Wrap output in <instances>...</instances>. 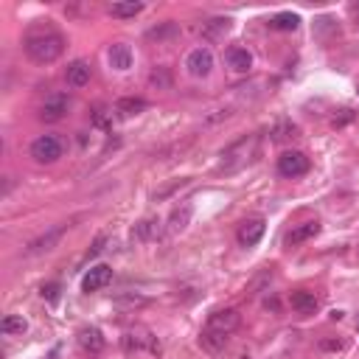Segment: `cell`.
<instances>
[{
    "label": "cell",
    "instance_id": "cell-1",
    "mask_svg": "<svg viewBox=\"0 0 359 359\" xmlns=\"http://www.w3.org/2000/svg\"><path fill=\"white\" fill-rule=\"evenodd\" d=\"M26 54L37 65H51L62 57L65 51V39L57 31H42V34H28L26 37Z\"/></svg>",
    "mask_w": 359,
    "mask_h": 359
},
{
    "label": "cell",
    "instance_id": "cell-2",
    "mask_svg": "<svg viewBox=\"0 0 359 359\" xmlns=\"http://www.w3.org/2000/svg\"><path fill=\"white\" fill-rule=\"evenodd\" d=\"M255 146H258V138H255V135H244V138H239L236 144H231L228 149L222 152V163H219V168H222L224 174H233V171L244 168V166L253 160Z\"/></svg>",
    "mask_w": 359,
    "mask_h": 359
},
{
    "label": "cell",
    "instance_id": "cell-3",
    "mask_svg": "<svg viewBox=\"0 0 359 359\" xmlns=\"http://www.w3.org/2000/svg\"><path fill=\"white\" fill-rule=\"evenodd\" d=\"M65 155V141L59 135H39L31 141V157L39 166H51Z\"/></svg>",
    "mask_w": 359,
    "mask_h": 359
},
{
    "label": "cell",
    "instance_id": "cell-4",
    "mask_svg": "<svg viewBox=\"0 0 359 359\" xmlns=\"http://www.w3.org/2000/svg\"><path fill=\"white\" fill-rule=\"evenodd\" d=\"M68 233V224H54V228H48L45 233H39L37 239H31L26 247H23V255L26 258H34V255H45V253H51Z\"/></svg>",
    "mask_w": 359,
    "mask_h": 359
},
{
    "label": "cell",
    "instance_id": "cell-5",
    "mask_svg": "<svg viewBox=\"0 0 359 359\" xmlns=\"http://www.w3.org/2000/svg\"><path fill=\"white\" fill-rule=\"evenodd\" d=\"M124 351L132 353V351H149V353H160V342L157 337L149 331V329H132L124 334Z\"/></svg>",
    "mask_w": 359,
    "mask_h": 359
},
{
    "label": "cell",
    "instance_id": "cell-6",
    "mask_svg": "<svg viewBox=\"0 0 359 359\" xmlns=\"http://www.w3.org/2000/svg\"><path fill=\"white\" fill-rule=\"evenodd\" d=\"M68 110H70V96L68 93H51L39 107V118L48 121V124H57L68 115Z\"/></svg>",
    "mask_w": 359,
    "mask_h": 359
},
{
    "label": "cell",
    "instance_id": "cell-7",
    "mask_svg": "<svg viewBox=\"0 0 359 359\" xmlns=\"http://www.w3.org/2000/svg\"><path fill=\"white\" fill-rule=\"evenodd\" d=\"M306 171H309V157H306L303 152L289 149V152H284V155L278 157V174H281V177L295 180V177H303Z\"/></svg>",
    "mask_w": 359,
    "mask_h": 359
},
{
    "label": "cell",
    "instance_id": "cell-8",
    "mask_svg": "<svg viewBox=\"0 0 359 359\" xmlns=\"http://www.w3.org/2000/svg\"><path fill=\"white\" fill-rule=\"evenodd\" d=\"M242 326V314L236 311V309H219V311H213L211 318H208V329H213V331H219V334H233L236 329Z\"/></svg>",
    "mask_w": 359,
    "mask_h": 359
},
{
    "label": "cell",
    "instance_id": "cell-9",
    "mask_svg": "<svg viewBox=\"0 0 359 359\" xmlns=\"http://www.w3.org/2000/svg\"><path fill=\"white\" fill-rule=\"evenodd\" d=\"M186 70L191 76H197V79H205L213 70V54H211V48H194L186 57Z\"/></svg>",
    "mask_w": 359,
    "mask_h": 359
},
{
    "label": "cell",
    "instance_id": "cell-10",
    "mask_svg": "<svg viewBox=\"0 0 359 359\" xmlns=\"http://www.w3.org/2000/svg\"><path fill=\"white\" fill-rule=\"evenodd\" d=\"M110 281H113V269H110L107 264H99V266H90V269H87V275L81 278V289H84V292H99V289H104Z\"/></svg>",
    "mask_w": 359,
    "mask_h": 359
},
{
    "label": "cell",
    "instance_id": "cell-11",
    "mask_svg": "<svg viewBox=\"0 0 359 359\" xmlns=\"http://www.w3.org/2000/svg\"><path fill=\"white\" fill-rule=\"evenodd\" d=\"M264 231H266V222L264 219H247V222H242L236 239H239L242 247H255L264 239Z\"/></svg>",
    "mask_w": 359,
    "mask_h": 359
},
{
    "label": "cell",
    "instance_id": "cell-12",
    "mask_svg": "<svg viewBox=\"0 0 359 359\" xmlns=\"http://www.w3.org/2000/svg\"><path fill=\"white\" fill-rule=\"evenodd\" d=\"M90 79H93V65H90L87 59H73L70 65H68V70H65V81L70 84V87H84V84H90Z\"/></svg>",
    "mask_w": 359,
    "mask_h": 359
},
{
    "label": "cell",
    "instance_id": "cell-13",
    "mask_svg": "<svg viewBox=\"0 0 359 359\" xmlns=\"http://www.w3.org/2000/svg\"><path fill=\"white\" fill-rule=\"evenodd\" d=\"M318 233H320V222H318V219H311V222H303V224H298V228H292V231L284 236V242H287L289 247H298V244L314 239Z\"/></svg>",
    "mask_w": 359,
    "mask_h": 359
},
{
    "label": "cell",
    "instance_id": "cell-14",
    "mask_svg": "<svg viewBox=\"0 0 359 359\" xmlns=\"http://www.w3.org/2000/svg\"><path fill=\"white\" fill-rule=\"evenodd\" d=\"M146 107H149V101H146V99H138V96H124V99H118V101H115L113 113H115L118 118H135V115L146 113Z\"/></svg>",
    "mask_w": 359,
    "mask_h": 359
},
{
    "label": "cell",
    "instance_id": "cell-15",
    "mask_svg": "<svg viewBox=\"0 0 359 359\" xmlns=\"http://www.w3.org/2000/svg\"><path fill=\"white\" fill-rule=\"evenodd\" d=\"M289 303H292V309H295L298 314H306V318L320 309V300H318V295H314V292H306V289H298V292H292Z\"/></svg>",
    "mask_w": 359,
    "mask_h": 359
},
{
    "label": "cell",
    "instance_id": "cell-16",
    "mask_svg": "<svg viewBox=\"0 0 359 359\" xmlns=\"http://www.w3.org/2000/svg\"><path fill=\"white\" fill-rule=\"evenodd\" d=\"M224 59H228V68H231V70H236V73H247V70L253 68V54H250L247 48H239V45L228 48Z\"/></svg>",
    "mask_w": 359,
    "mask_h": 359
},
{
    "label": "cell",
    "instance_id": "cell-17",
    "mask_svg": "<svg viewBox=\"0 0 359 359\" xmlns=\"http://www.w3.org/2000/svg\"><path fill=\"white\" fill-rule=\"evenodd\" d=\"M107 59H110V65H113L115 70L124 73V70L132 68V48H129V45H124V42H115V45H110Z\"/></svg>",
    "mask_w": 359,
    "mask_h": 359
},
{
    "label": "cell",
    "instance_id": "cell-18",
    "mask_svg": "<svg viewBox=\"0 0 359 359\" xmlns=\"http://www.w3.org/2000/svg\"><path fill=\"white\" fill-rule=\"evenodd\" d=\"M79 345H81V351H87V353H99V351L104 348V334H101L96 326H84V329L79 331Z\"/></svg>",
    "mask_w": 359,
    "mask_h": 359
},
{
    "label": "cell",
    "instance_id": "cell-19",
    "mask_svg": "<svg viewBox=\"0 0 359 359\" xmlns=\"http://www.w3.org/2000/svg\"><path fill=\"white\" fill-rule=\"evenodd\" d=\"M200 345L208 351V353H222L224 348H228V334H219V331H213V329H202L200 331Z\"/></svg>",
    "mask_w": 359,
    "mask_h": 359
},
{
    "label": "cell",
    "instance_id": "cell-20",
    "mask_svg": "<svg viewBox=\"0 0 359 359\" xmlns=\"http://www.w3.org/2000/svg\"><path fill=\"white\" fill-rule=\"evenodd\" d=\"M236 110H239V104H233V101H228V104H219V107L208 110V115L202 118V124H205V126H216V124H222V121L233 118V115H236Z\"/></svg>",
    "mask_w": 359,
    "mask_h": 359
},
{
    "label": "cell",
    "instance_id": "cell-21",
    "mask_svg": "<svg viewBox=\"0 0 359 359\" xmlns=\"http://www.w3.org/2000/svg\"><path fill=\"white\" fill-rule=\"evenodd\" d=\"M191 216H194V208H191V205H180V208H174L171 216H168V228H171L174 233L186 231L188 222H191Z\"/></svg>",
    "mask_w": 359,
    "mask_h": 359
},
{
    "label": "cell",
    "instance_id": "cell-22",
    "mask_svg": "<svg viewBox=\"0 0 359 359\" xmlns=\"http://www.w3.org/2000/svg\"><path fill=\"white\" fill-rule=\"evenodd\" d=\"M155 236H160V222L157 219H144L132 228V239H138V242H146V239H155Z\"/></svg>",
    "mask_w": 359,
    "mask_h": 359
},
{
    "label": "cell",
    "instance_id": "cell-23",
    "mask_svg": "<svg viewBox=\"0 0 359 359\" xmlns=\"http://www.w3.org/2000/svg\"><path fill=\"white\" fill-rule=\"evenodd\" d=\"M174 37H180V26L177 23H160V26H155V28H149L146 31V39H157V42H166V39H174Z\"/></svg>",
    "mask_w": 359,
    "mask_h": 359
},
{
    "label": "cell",
    "instance_id": "cell-24",
    "mask_svg": "<svg viewBox=\"0 0 359 359\" xmlns=\"http://www.w3.org/2000/svg\"><path fill=\"white\" fill-rule=\"evenodd\" d=\"M28 329V323L20 318V314H6L3 320H0V334L3 337H12V334H23Z\"/></svg>",
    "mask_w": 359,
    "mask_h": 359
},
{
    "label": "cell",
    "instance_id": "cell-25",
    "mask_svg": "<svg viewBox=\"0 0 359 359\" xmlns=\"http://www.w3.org/2000/svg\"><path fill=\"white\" fill-rule=\"evenodd\" d=\"M298 26H300V17L295 12H281L269 20V28H275V31H295Z\"/></svg>",
    "mask_w": 359,
    "mask_h": 359
},
{
    "label": "cell",
    "instance_id": "cell-26",
    "mask_svg": "<svg viewBox=\"0 0 359 359\" xmlns=\"http://www.w3.org/2000/svg\"><path fill=\"white\" fill-rule=\"evenodd\" d=\"M144 9H146L144 3H113L107 12H110L113 17H118V20H126V17H138Z\"/></svg>",
    "mask_w": 359,
    "mask_h": 359
},
{
    "label": "cell",
    "instance_id": "cell-27",
    "mask_svg": "<svg viewBox=\"0 0 359 359\" xmlns=\"http://www.w3.org/2000/svg\"><path fill=\"white\" fill-rule=\"evenodd\" d=\"M269 135H273V141H289L298 135V126L292 121H278L273 129H269Z\"/></svg>",
    "mask_w": 359,
    "mask_h": 359
},
{
    "label": "cell",
    "instance_id": "cell-28",
    "mask_svg": "<svg viewBox=\"0 0 359 359\" xmlns=\"http://www.w3.org/2000/svg\"><path fill=\"white\" fill-rule=\"evenodd\" d=\"M231 31V20L228 17H213L202 26V34L205 37H219V34H228Z\"/></svg>",
    "mask_w": 359,
    "mask_h": 359
},
{
    "label": "cell",
    "instance_id": "cell-29",
    "mask_svg": "<svg viewBox=\"0 0 359 359\" xmlns=\"http://www.w3.org/2000/svg\"><path fill=\"white\" fill-rule=\"evenodd\" d=\"M149 84L157 87V90H168V87H171V73H168L166 68H152V73H149Z\"/></svg>",
    "mask_w": 359,
    "mask_h": 359
},
{
    "label": "cell",
    "instance_id": "cell-30",
    "mask_svg": "<svg viewBox=\"0 0 359 359\" xmlns=\"http://www.w3.org/2000/svg\"><path fill=\"white\" fill-rule=\"evenodd\" d=\"M115 303L118 306H146L149 303V298H144V295H124V298H115Z\"/></svg>",
    "mask_w": 359,
    "mask_h": 359
},
{
    "label": "cell",
    "instance_id": "cell-31",
    "mask_svg": "<svg viewBox=\"0 0 359 359\" xmlns=\"http://www.w3.org/2000/svg\"><path fill=\"white\" fill-rule=\"evenodd\" d=\"M42 298L48 300V303H57V298H59V284H45V287H42Z\"/></svg>",
    "mask_w": 359,
    "mask_h": 359
},
{
    "label": "cell",
    "instance_id": "cell-32",
    "mask_svg": "<svg viewBox=\"0 0 359 359\" xmlns=\"http://www.w3.org/2000/svg\"><path fill=\"white\" fill-rule=\"evenodd\" d=\"M320 348H323V351H340V348H342V342H340V340H323V342H320Z\"/></svg>",
    "mask_w": 359,
    "mask_h": 359
},
{
    "label": "cell",
    "instance_id": "cell-33",
    "mask_svg": "<svg viewBox=\"0 0 359 359\" xmlns=\"http://www.w3.org/2000/svg\"><path fill=\"white\" fill-rule=\"evenodd\" d=\"M351 118H353V113H351V110H342V115H340V118H334V126H342V124H348Z\"/></svg>",
    "mask_w": 359,
    "mask_h": 359
},
{
    "label": "cell",
    "instance_id": "cell-34",
    "mask_svg": "<svg viewBox=\"0 0 359 359\" xmlns=\"http://www.w3.org/2000/svg\"><path fill=\"white\" fill-rule=\"evenodd\" d=\"M351 17H353V26L359 28V6H351Z\"/></svg>",
    "mask_w": 359,
    "mask_h": 359
},
{
    "label": "cell",
    "instance_id": "cell-35",
    "mask_svg": "<svg viewBox=\"0 0 359 359\" xmlns=\"http://www.w3.org/2000/svg\"><path fill=\"white\" fill-rule=\"evenodd\" d=\"M356 329H359V323H356Z\"/></svg>",
    "mask_w": 359,
    "mask_h": 359
}]
</instances>
